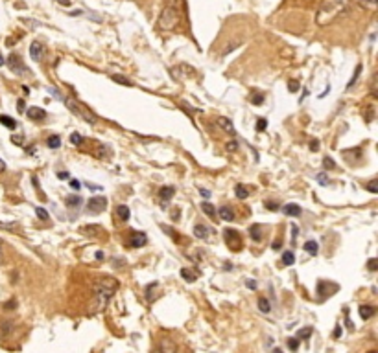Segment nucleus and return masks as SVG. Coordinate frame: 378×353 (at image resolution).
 Instances as JSON below:
<instances>
[{"mask_svg":"<svg viewBox=\"0 0 378 353\" xmlns=\"http://www.w3.org/2000/svg\"><path fill=\"white\" fill-rule=\"evenodd\" d=\"M63 101H65V105H67V109H70L76 116L83 118L85 122H89L91 125L96 124V116H94L87 107H83V103H77V101H74L72 97H67V99H63Z\"/></svg>","mask_w":378,"mask_h":353,"instance_id":"nucleus-4","label":"nucleus"},{"mask_svg":"<svg viewBox=\"0 0 378 353\" xmlns=\"http://www.w3.org/2000/svg\"><path fill=\"white\" fill-rule=\"evenodd\" d=\"M247 287H249V289H255V287H257V284H255L253 280H247Z\"/></svg>","mask_w":378,"mask_h":353,"instance_id":"nucleus-54","label":"nucleus"},{"mask_svg":"<svg viewBox=\"0 0 378 353\" xmlns=\"http://www.w3.org/2000/svg\"><path fill=\"white\" fill-rule=\"evenodd\" d=\"M11 140H13V144H19V146H21L22 142H24V136H17V134H15V136H11Z\"/></svg>","mask_w":378,"mask_h":353,"instance_id":"nucleus-49","label":"nucleus"},{"mask_svg":"<svg viewBox=\"0 0 378 353\" xmlns=\"http://www.w3.org/2000/svg\"><path fill=\"white\" fill-rule=\"evenodd\" d=\"M304 250L308 252L310 256H315V254H317V250H319V247H317V243L315 241H306L304 243Z\"/></svg>","mask_w":378,"mask_h":353,"instance_id":"nucleus-31","label":"nucleus"},{"mask_svg":"<svg viewBox=\"0 0 378 353\" xmlns=\"http://www.w3.org/2000/svg\"><path fill=\"white\" fill-rule=\"evenodd\" d=\"M218 214H220V217H222L224 221H232V219H234V212H232L229 206H222Z\"/></svg>","mask_w":378,"mask_h":353,"instance_id":"nucleus-19","label":"nucleus"},{"mask_svg":"<svg viewBox=\"0 0 378 353\" xmlns=\"http://www.w3.org/2000/svg\"><path fill=\"white\" fill-rule=\"evenodd\" d=\"M236 149H238V142H234V140H232V142H229V144H227V151L234 153Z\"/></svg>","mask_w":378,"mask_h":353,"instance_id":"nucleus-45","label":"nucleus"},{"mask_svg":"<svg viewBox=\"0 0 378 353\" xmlns=\"http://www.w3.org/2000/svg\"><path fill=\"white\" fill-rule=\"evenodd\" d=\"M179 17H181V11H179V7L172 6V4H166L164 9H162L161 17H159V21H157V26L164 32H170V30H174L177 24H179Z\"/></svg>","mask_w":378,"mask_h":353,"instance_id":"nucleus-3","label":"nucleus"},{"mask_svg":"<svg viewBox=\"0 0 378 353\" xmlns=\"http://www.w3.org/2000/svg\"><path fill=\"white\" fill-rule=\"evenodd\" d=\"M323 166H325V169H334L336 164H334V160L330 159V157H325V159H323Z\"/></svg>","mask_w":378,"mask_h":353,"instance_id":"nucleus-39","label":"nucleus"},{"mask_svg":"<svg viewBox=\"0 0 378 353\" xmlns=\"http://www.w3.org/2000/svg\"><path fill=\"white\" fill-rule=\"evenodd\" d=\"M4 64H6V59H4V57H2V54H0V66H4Z\"/></svg>","mask_w":378,"mask_h":353,"instance_id":"nucleus-56","label":"nucleus"},{"mask_svg":"<svg viewBox=\"0 0 378 353\" xmlns=\"http://www.w3.org/2000/svg\"><path fill=\"white\" fill-rule=\"evenodd\" d=\"M148 241V237L144 232H137L129 237V247H133V249H140V247H144Z\"/></svg>","mask_w":378,"mask_h":353,"instance_id":"nucleus-11","label":"nucleus"},{"mask_svg":"<svg viewBox=\"0 0 378 353\" xmlns=\"http://www.w3.org/2000/svg\"><path fill=\"white\" fill-rule=\"evenodd\" d=\"M295 263V254L292 250H286L284 254H282V265H294Z\"/></svg>","mask_w":378,"mask_h":353,"instance_id":"nucleus-29","label":"nucleus"},{"mask_svg":"<svg viewBox=\"0 0 378 353\" xmlns=\"http://www.w3.org/2000/svg\"><path fill=\"white\" fill-rule=\"evenodd\" d=\"M118 284L111 280V278H102L98 282V285L94 287V311H102L107 302L111 300V296L114 294Z\"/></svg>","mask_w":378,"mask_h":353,"instance_id":"nucleus-2","label":"nucleus"},{"mask_svg":"<svg viewBox=\"0 0 378 353\" xmlns=\"http://www.w3.org/2000/svg\"><path fill=\"white\" fill-rule=\"evenodd\" d=\"M100 232H102V228H100V226H96V225H92V226H83V228H81V234L91 235V237L98 235Z\"/></svg>","mask_w":378,"mask_h":353,"instance_id":"nucleus-26","label":"nucleus"},{"mask_svg":"<svg viewBox=\"0 0 378 353\" xmlns=\"http://www.w3.org/2000/svg\"><path fill=\"white\" fill-rule=\"evenodd\" d=\"M369 353H377V352H369Z\"/></svg>","mask_w":378,"mask_h":353,"instance_id":"nucleus-61","label":"nucleus"},{"mask_svg":"<svg viewBox=\"0 0 378 353\" xmlns=\"http://www.w3.org/2000/svg\"><path fill=\"white\" fill-rule=\"evenodd\" d=\"M365 2H369V4H377L378 0H365Z\"/></svg>","mask_w":378,"mask_h":353,"instance_id":"nucleus-58","label":"nucleus"},{"mask_svg":"<svg viewBox=\"0 0 378 353\" xmlns=\"http://www.w3.org/2000/svg\"><path fill=\"white\" fill-rule=\"evenodd\" d=\"M251 103L253 105H262L264 103V94H259V92H255L251 96Z\"/></svg>","mask_w":378,"mask_h":353,"instance_id":"nucleus-37","label":"nucleus"},{"mask_svg":"<svg viewBox=\"0 0 378 353\" xmlns=\"http://www.w3.org/2000/svg\"><path fill=\"white\" fill-rule=\"evenodd\" d=\"M249 235H251L253 241H260V239H262V228H260V225H251Z\"/></svg>","mask_w":378,"mask_h":353,"instance_id":"nucleus-22","label":"nucleus"},{"mask_svg":"<svg viewBox=\"0 0 378 353\" xmlns=\"http://www.w3.org/2000/svg\"><path fill=\"white\" fill-rule=\"evenodd\" d=\"M375 313H377V309H375L373 305H362V307H360V317L364 320H369Z\"/></svg>","mask_w":378,"mask_h":353,"instance_id":"nucleus-18","label":"nucleus"},{"mask_svg":"<svg viewBox=\"0 0 378 353\" xmlns=\"http://www.w3.org/2000/svg\"><path fill=\"white\" fill-rule=\"evenodd\" d=\"M26 114H28V118H32V120H44V118H46V111H44V109H39V107H30Z\"/></svg>","mask_w":378,"mask_h":353,"instance_id":"nucleus-15","label":"nucleus"},{"mask_svg":"<svg viewBox=\"0 0 378 353\" xmlns=\"http://www.w3.org/2000/svg\"><path fill=\"white\" fill-rule=\"evenodd\" d=\"M0 124L6 125L7 129H15V127H17V122H15L13 118L6 116V114H0Z\"/></svg>","mask_w":378,"mask_h":353,"instance_id":"nucleus-27","label":"nucleus"},{"mask_svg":"<svg viewBox=\"0 0 378 353\" xmlns=\"http://www.w3.org/2000/svg\"><path fill=\"white\" fill-rule=\"evenodd\" d=\"M288 90H290V92H297V90H299V81H297V79L288 81Z\"/></svg>","mask_w":378,"mask_h":353,"instance_id":"nucleus-40","label":"nucleus"},{"mask_svg":"<svg viewBox=\"0 0 378 353\" xmlns=\"http://www.w3.org/2000/svg\"><path fill=\"white\" fill-rule=\"evenodd\" d=\"M360 72H362V64H358L356 70H354V74H352V79H350L349 83H347V89H350V87H354V83L358 81V77H360Z\"/></svg>","mask_w":378,"mask_h":353,"instance_id":"nucleus-33","label":"nucleus"},{"mask_svg":"<svg viewBox=\"0 0 378 353\" xmlns=\"http://www.w3.org/2000/svg\"><path fill=\"white\" fill-rule=\"evenodd\" d=\"M224 234H225V243H227V247H229L231 250H240V247H242V237H240L238 232H236V230L227 228Z\"/></svg>","mask_w":378,"mask_h":353,"instance_id":"nucleus-7","label":"nucleus"},{"mask_svg":"<svg viewBox=\"0 0 378 353\" xmlns=\"http://www.w3.org/2000/svg\"><path fill=\"white\" fill-rule=\"evenodd\" d=\"M177 352V346H175V342L168 337H164V339L159 340V344L155 348V353H175Z\"/></svg>","mask_w":378,"mask_h":353,"instance_id":"nucleus-9","label":"nucleus"},{"mask_svg":"<svg viewBox=\"0 0 378 353\" xmlns=\"http://www.w3.org/2000/svg\"><path fill=\"white\" fill-rule=\"evenodd\" d=\"M24 107H26V105H24V99H19V101H17V111L24 112Z\"/></svg>","mask_w":378,"mask_h":353,"instance_id":"nucleus-48","label":"nucleus"},{"mask_svg":"<svg viewBox=\"0 0 378 353\" xmlns=\"http://www.w3.org/2000/svg\"><path fill=\"white\" fill-rule=\"evenodd\" d=\"M111 79L113 81H116V83H120V85H126V87H133V83L127 79V77H124V76H120V74H111Z\"/></svg>","mask_w":378,"mask_h":353,"instance_id":"nucleus-30","label":"nucleus"},{"mask_svg":"<svg viewBox=\"0 0 378 353\" xmlns=\"http://www.w3.org/2000/svg\"><path fill=\"white\" fill-rule=\"evenodd\" d=\"M194 235H196V237H199V239H209L210 228L199 223V225H196V226H194Z\"/></svg>","mask_w":378,"mask_h":353,"instance_id":"nucleus-14","label":"nucleus"},{"mask_svg":"<svg viewBox=\"0 0 378 353\" xmlns=\"http://www.w3.org/2000/svg\"><path fill=\"white\" fill-rule=\"evenodd\" d=\"M266 127H267V120H266V118H260L259 122H257V131H259V132L264 131Z\"/></svg>","mask_w":378,"mask_h":353,"instance_id":"nucleus-42","label":"nucleus"},{"mask_svg":"<svg viewBox=\"0 0 378 353\" xmlns=\"http://www.w3.org/2000/svg\"><path fill=\"white\" fill-rule=\"evenodd\" d=\"M4 169H6V162H4V160L0 159V173H2V171H4Z\"/></svg>","mask_w":378,"mask_h":353,"instance_id":"nucleus-55","label":"nucleus"},{"mask_svg":"<svg viewBox=\"0 0 378 353\" xmlns=\"http://www.w3.org/2000/svg\"><path fill=\"white\" fill-rule=\"evenodd\" d=\"M271 249H273V250H280V249H282V241H280V239L273 241V245H271Z\"/></svg>","mask_w":378,"mask_h":353,"instance_id":"nucleus-51","label":"nucleus"},{"mask_svg":"<svg viewBox=\"0 0 378 353\" xmlns=\"http://www.w3.org/2000/svg\"><path fill=\"white\" fill-rule=\"evenodd\" d=\"M81 204H83V199H81L79 195H69V197H67V206L77 208V206H81Z\"/></svg>","mask_w":378,"mask_h":353,"instance_id":"nucleus-21","label":"nucleus"},{"mask_svg":"<svg viewBox=\"0 0 378 353\" xmlns=\"http://www.w3.org/2000/svg\"><path fill=\"white\" fill-rule=\"evenodd\" d=\"M46 144H48L50 149H59V147H61V138H59L57 134H52V136H48Z\"/></svg>","mask_w":378,"mask_h":353,"instance_id":"nucleus-25","label":"nucleus"},{"mask_svg":"<svg viewBox=\"0 0 378 353\" xmlns=\"http://www.w3.org/2000/svg\"><path fill=\"white\" fill-rule=\"evenodd\" d=\"M234 192H236V197H238V199H247V197H249V190H247L244 184H236Z\"/></svg>","mask_w":378,"mask_h":353,"instance_id":"nucleus-28","label":"nucleus"},{"mask_svg":"<svg viewBox=\"0 0 378 353\" xmlns=\"http://www.w3.org/2000/svg\"><path fill=\"white\" fill-rule=\"evenodd\" d=\"M282 212H284L286 215H290V217H299L302 210H301V206H299V204H294V202H290V204H284V206H282Z\"/></svg>","mask_w":378,"mask_h":353,"instance_id":"nucleus-13","label":"nucleus"},{"mask_svg":"<svg viewBox=\"0 0 378 353\" xmlns=\"http://www.w3.org/2000/svg\"><path fill=\"white\" fill-rule=\"evenodd\" d=\"M367 190L371 192V193H377L378 190H377V179H373L371 182H367Z\"/></svg>","mask_w":378,"mask_h":353,"instance_id":"nucleus-44","label":"nucleus"},{"mask_svg":"<svg viewBox=\"0 0 378 353\" xmlns=\"http://www.w3.org/2000/svg\"><path fill=\"white\" fill-rule=\"evenodd\" d=\"M175 195V190L172 186H162L161 190H159V197H161L162 201L166 202V201H170L172 197Z\"/></svg>","mask_w":378,"mask_h":353,"instance_id":"nucleus-17","label":"nucleus"},{"mask_svg":"<svg viewBox=\"0 0 378 353\" xmlns=\"http://www.w3.org/2000/svg\"><path fill=\"white\" fill-rule=\"evenodd\" d=\"M35 214H37V217H39V219H42V221H48V219H50L48 212H46L44 208H41V206L35 208Z\"/></svg>","mask_w":378,"mask_h":353,"instance_id":"nucleus-34","label":"nucleus"},{"mask_svg":"<svg viewBox=\"0 0 378 353\" xmlns=\"http://www.w3.org/2000/svg\"><path fill=\"white\" fill-rule=\"evenodd\" d=\"M70 186L74 188V190H77V188H79V182H77V180H70Z\"/></svg>","mask_w":378,"mask_h":353,"instance_id":"nucleus-53","label":"nucleus"},{"mask_svg":"<svg viewBox=\"0 0 378 353\" xmlns=\"http://www.w3.org/2000/svg\"><path fill=\"white\" fill-rule=\"evenodd\" d=\"M0 261H2V241H0Z\"/></svg>","mask_w":378,"mask_h":353,"instance_id":"nucleus-59","label":"nucleus"},{"mask_svg":"<svg viewBox=\"0 0 378 353\" xmlns=\"http://www.w3.org/2000/svg\"><path fill=\"white\" fill-rule=\"evenodd\" d=\"M116 215H118L120 221H127L129 219V208L126 204H118L116 206Z\"/></svg>","mask_w":378,"mask_h":353,"instance_id":"nucleus-20","label":"nucleus"},{"mask_svg":"<svg viewBox=\"0 0 378 353\" xmlns=\"http://www.w3.org/2000/svg\"><path fill=\"white\" fill-rule=\"evenodd\" d=\"M181 276L185 278L187 282H190V284H192V282H196V280H197V272H194V270H190V269H187V267H185V269H181Z\"/></svg>","mask_w":378,"mask_h":353,"instance_id":"nucleus-23","label":"nucleus"},{"mask_svg":"<svg viewBox=\"0 0 378 353\" xmlns=\"http://www.w3.org/2000/svg\"><path fill=\"white\" fill-rule=\"evenodd\" d=\"M310 149H312V151H317V149H319V142H317V140H312V142H310Z\"/></svg>","mask_w":378,"mask_h":353,"instance_id":"nucleus-50","label":"nucleus"},{"mask_svg":"<svg viewBox=\"0 0 378 353\" xmlns=\"http://www.w3.org/2000/svg\"><path fill=\"white\" fill-rule=\"evenodd\" d=\"M199 193L203 195L205 199H209V197H210V192H209V190H199Z\"/></svg>","mask_w":378,"mask_h":353,"instance_id":"nucleus-52","label":"nucleus"},{"mask_svg":"<svg viewBox=\"0 0 378 353\" xmlns=\"http://www.w3.org/2000/svg\"><path fill=\"white\" fill-rule=\"evenodd\" d=\"M310 335H312V327H304V329H301V331L297 333V337H295V339L304 340V339H308Z\"/></svg>","mask_w":378,"mask_h":353,"instance_id":"nucleus-35","label":"nucleus"},{"mask_svg":"<svg viewBox=\"0 0 378 353\" xmlns=\"http://www.w3.org/2000/svg\"><path fill=\"white\" fill-rule=\"evenodd\" d=\"M57 179L59 180H69L70 173H67V171H59V173H57Z\"/></svg>","mask_w":378,"mask_h":353,"instance_id":"nucleus-47","label":"nucleus"},{"mask_svg":"<svg viewBox=\"0 0 378 353\" xmlns=\"http://www.w3.org/2000/svg\"><path fill=\"white\" fill-rule=\"evenodd\" d=\"M288 348H290V350H294V352H295V350L299 348V340L295 339V337H292V339H288Z\"/></svg>","mask_w":378,"mask_h":353,"instance_id":"nucleus-43","label":"nucleus"},{"mask_svg":"<svg viewBox=\"0 0 378 353\" xmlns=\"http://www.w3.org/2000/svg\"><path fill=\"white\" fill-rule=\"evenodd\" d=\"M96 157H98L100 160H109L113 157L111 147L109 146H98V149H96Z\"/></svg>","mask_w":378,"mask_h":353,"instance_id":"nucleus-16","label":"nucleus"},{"mask_svg":"<svg viewBox=\"0 0 378 353\" xmlns=\"http://www.w3.org/2000/svg\"><path fill=\"white\" fill-rule=\"evenodd\" d=\"M201 210H203L205 214L209 215L210 219H216V208L212 206L210 202H201Z\"/></svg>","mask_w":378,"mask_h":353,"instance_id":"nucleus-24","label":"nucleus"},{"mask_svg":"<svg viewBox=\"0 0 378 353\" xmlns=\"http://www.w3.org/2000/svg\"><path fill=\"white\" fill-rule=\"evenodd\" d=\"M30 56L34 61H42V57H44V44L39 41L32 42V46H30Z\"/></svg>","mask_w":378,"mask_h":353,"instance_id":"nucleus-10","label":"nucleus"},{"mask_svg":"<svg viewBox=\"0 0 378 353\" xmlns=\"http://www.w3.org/2000/svg\"><path fill=\"white\" fill-rule=\"evenodd\" d=\"M266 206H267V210H271V212H277V210H279V204H277V202H271V201H267Z\"/></svg>","mask_w":378,"mask_h":353,"instance_id":"nucleus-46","label":"nucleus"},{"mask_svg":"<svg viewBox=\"0 0 378 353\" xmlns=\"http://www.w3.org/2000/svg\"><path fill=\"white\" fill-rule=\"evenodd\" d=\"M347 9H349L347 0H323L319 9H317V15H315V22L319 26H329L338 17L347 13Z\"/></svg>","mask_w":378,"mask_h":353,"instance_id":"nucleus-1","label":"nucleus"},{"mask_svg":"<svg viewBox=\"0 0 378 353\" xmlns=\"http://www.w3.org/2000/svg\"><path fill=\"white\" fill-rule=\"evenodd\" d=\"M273 353H282V350H279V348H277V350H273Z\"/></svg>","mask_w":378,"mask_h":353,"instance_id":"nucleus-60","label":"nucleus"},{"mask_svg":"<svg viewBox=\"0 0 378 353\" xmlns=\"http://www.w3.org/2000/svg\"><path fill=\"white\" fill-rule=\"evenodd\" d=\"M105 208H107V199L105 197H92L87 201V210L91 212V214H102Z\"/></svg>","mask_w":378,"mask_h":353,"instance_id":"nucleus-8","label":"nucleus"},{"mask_svg":"<svg viewBox=\"0 0 378 353\" xmlns=\"http://www.w3.org/2000/svg\"><path fill=\"white\" fill-rule=\"evenodd\" d=\"M315 179H317V182H319L321 186H329V184H330V179H329V175H327V173H319L317 177H315Z\"/></svg>","mask_w":378,"mask_h":353,"instance_id":"nucleus-36","label":"nucleus"},{"mask_svg":"<svg viewBox=\"0 0 378 353\" xmlns=\"http://www.w3.org/2000/svg\"><path fill=\"white\" fill-rule=\"evenodd\" d=\"M340 287L336 284H332V282H327V280H319L317 282V296L325 300V298H329L330 294H334Z\"/></svg>","mask_w":378,"mask_h":353,"instance_id":"nucleus-5","label":"nucleus"},{"mask_svg":"<svg viewBox=\"0 0 378 353\" xmlns=\"http://www.w3.org/2000/svg\"><path fill=\"white\" fill-rule=\"evenodd\" d=\"M259 309L262 313H269V311H271V304L267 302V298H259Z\"/></svg>","mask_w":378,"mask_h":353,"instance_id":"nucleus-32","label":"nucleus"},{"mask_svg":"<svg viewBox=\"0 0 378 353\" xmlns=\"http://www.w3.org/2000/svg\"><path fill=\"white\" fill-rule=\"evenodd\" d=\"M7 66H9V70H11L13 74H17V76H24V74L28 72V68H26L24 63H22V59L19 56H15V54H11V56L7 57Z\"/></svg>","mask_w":378,"mask_h":353,"instance_id":"nucleus-6","label":"nucleus"},{"mask_svg":"<svg viewBox=\"0 0 378 353\" xmlns=\"http://www.w3.org/2000/svg\"><path fill=\"white\" fill-rule=\"evenodd\" d=\"M367 269L373 270V272H375V270H378V259H377V257H371V259L367 261Z\"/></svg>","mask_w":378,"mask_h":353,"instance_id":"nucleus-41","label":"nucleus"},{"mask_svg":"<svg viewBox=\"0 0 378 353\" xmlns=\"http://www.w3.org/2000/svg\"><path fill=\"white\" fill-rule=\"evenodd\" d=\"M345 324H347V327H349V329H352V322H350V320H349V319L345 320Z\"/></svg>","mask_w":378,"mask_h":353,"instance_id":"nucleus-57","label":"nucleus"},{"mask_svg":"<svg viewBox=\"0 0 378 353\" xmlns=\"http://www.w3.org/2000/svg\"><path fill=\"white\" fill-rule=\"evenodd\" d=\"M216 124L224 129L225 132H229L231 136H234L236 134V129H234V125L231 124V120L229 118H224V116H220V118H216Z\"/></svg>","mask_w":378,"mask_h":353,"instance_id":"nucleus-12","label":"nucleus"},{"mask_svg":"<svg viewBox=\"0 0 378 353\" xmlns=\"http://www.w3.org/2000/svg\"><path fill=\"white\" fill-rule=\"evenodd\" d=\"M70 142H72L74 146H81V144H83V136H81V134H77V132H74V134L70 136Z\"/></svg>","mask_w":378,"mask_h":353,"instance_id":"nucleus-38","label":"nucleus"}]
</instances>
